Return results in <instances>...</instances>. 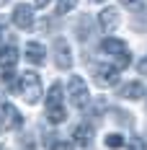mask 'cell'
Masks as SVG:
<instances>
[{
  "label": "cell",
  "instance_id": "6da1fadb",
  "mask_svg": "<svg viewBox=\"0 0 147 150\" xmlns=\"http://www.w3.org/2000/svg\"><path fill=\"white\" fill-rule=\"evenodd\" d=\"M67 96H70V104L75 109H85L90 104V93H88V83L80 78V75H72L70 78V86H67Z\"/></svg>",
  "mask_w": 147,
  "mask_h": 150
},
{
  "label": "cell",
  "instance_id": "7a4b0ae2",
  "mask_svg": "<svg viewBox=\"0 0 147 150\" xmlns=\"http://www.w3.org/2000/svg\"><path fill=\"white\" fill-rule=\"evenodd\" d=\"M21 96L26 98V104H39V98H41V80H39V75L34 70L21 75Z\"/></svg>",
  "mask_w": 147,
  "mask_h": 150
},
{
  "label": "cell",
  "instance_id": "3957f363",
  "mask_svg": "<svg viewBox=\"0 0 147 150\" xmlns=\"http://www.w3.org/2000/svg\"><path fill=\"white\" fill-rule=\"evenodd\" d=\"M101 49L106 54H111V57H116V67H127L129 62H132V54L127 52V44L121 42V39H114V36H108V39H103L101 42Z\"/></svg>",
  "mask_w": 147,
  "mask_h": 150
},
{
  "label": "cell",
  "instance_id": "277c9868",
  "mask_svg": "<svg viewBox=\"0 0 147 150\" xmlns=\"http://www.w3.org/2000/svg\"><path fill=\"white\" fill-rule=\"evenodd\" d=\"M98 23H101V29L106 31V34H111V31L119 29V23H121V16H119L116 8H103L101 13H98Z\"/></svg>",
  "mask_w": 147,
  "mask_h": 150
},
{
  "label": "cell",
  "instance_id": "5b68a950",
  "mask_svg": "<svg viewBox=\"0 0 147 150\" xmlns=\"http://www.w3.org/2000/svg\"><path fill=\"white\" fill-rule=\"evenodd\" d=\"M13 23L18 26V29H31L34 26V8L31 5H26V3H21V5H15L13 11Z\"/></svg>",
  "mask_w": 147,
  "mask_h": 150
},
{
  "label": "cell",
  "instance_id": "8992f818",
  "mask_svg": "<svg viewBox=\"0 0 147 150\" xmlns=\"http://www.w3.org/2000/svg\"><path fill=\"white\" fill-rule=\"evenodd\" d=\"M54 62H57L59 70L72 67V52H70V47H67L65 39H57V42H54Z\"/></svg>",
  "mask_w": 147,
  "mask_h": 150
},
{
  "label": "cell",
  "instance_id": "52a82bcc",
  "mask_svg": "<svg viewBox=\"0 0 147 150\" xmlns=\"http://www.w3.org/2000/svg\"><path fill=\"white\" fill-rule=\"evenodd\" d=\"M96 80H98V86H103V88L116 86L119 83V67L116 65H101L96 70Z\"/></svg>",
  "mask_w": 147,
  "mask_h": 150
},
{
  "label": "cell",
  "instance_id": "ba28073f",
  "mask_svg": "<svg viewBox=\"0 0 147 150\" xmlns=\"http://www.w3.org/2000/svg\"><path fill=\"white\" fill-rule=\"evenodd\" d=\"M0 114H3V124H5V129H18L21 124H23V119H21V114H18V109H15L13 104H3V109H0Z\"/></svg>",
  "mask_w": 147,
  "mask_h": 150
},
{
  "label": "cell",
  "instance_id": "9c48e42d",
  "mask_svg": "<svg viewBox=\"0 0 147 150\" xmlns=\"http://www.w3.org/2000/svg\"><path fill=\"white\" fill-rule=\"evenodd\" d=\"M15 62H18V49L11 47V44L3 47V49H0V67H3V70H13Z\"/></svg>",
  "mask_w": 147,
  "mask_h": 150
},
{
  "label": "cell",
  "instance_id": "30bf717a",
  "mask_svg": "<svg viewBox=\"0 0 147 150\" xmlns=\"http://www.w3.org/2000/svg\"><path fill=\"white\" fill-rule=\"evenodd\" d=\"M145 96V86L139 83V80H132V83H127L124 88H121V98H129V101H139Z\"/></svg>",
  "mask_w": 147,
  "mask_h": 150
},
{
  "label": "cell",
  "instance_id": "8fae6325",
  "mask_svg": "<svg viewBox=\"0 0 147 150\" xmlns=\"http://www.w3.org/2000/svg\"><path fill=\"white\" fill-rule=\"evenodd\" d=\"M44 54H46V49L39 44V42H29V44H26V60L29 62L41 65V62H44Z\"/></svg>",
  "mask_w": 147,
  "mask_h": 150
},
{
  "label": "cell",
  "instance_id": "7c38bea8",
  "mask_svg": "<svg viewBox=\"0 0 147 150\" xmlns=\"http://www.w3.org/2000/svg\"><path fill=\"white\" fill-rule=\"evenodd\" d=\"M90 140H93V129H90L88 124H80V127H75V132H72V142H75V145L85 148V145H90Z\"/></svg>",
  "mask_w": 147,
  "mask_h": 150
},
{
  "label": "cell",
  "instance_id": "4fadbf2b",
  "mask_svg": "<svg viewBox=\"0 0 147 150\" xmlns=\"http://www.w3.org/2000/svg\"><path fill=\"white\" fill-rule=\"evenodd\" d=\"M46 106H62V86L54 83L46 93Z\"/></svg>",
  "mask_w": 147,
  "mask_h": 150
},
{
  "label": "cell",
  "instance_id": "5bb4252c",
  "mask_svg": "<svg viewBox=\"0 0 147 150\" xmlns=\"http://www.w3.org/2000/svg\"><path fill=\"white\" fill-rule=\"evenodd\" d=\"M65 109L62 106H46V119L52 122V124H59V122H65Z\"/></svg>",
  "mask_w": 147,
  "mask_h": 150
},
{
  "label": "cell",
  "instance_id": "9a60e30c",
  "mask_svg": "<svg viewBox=\"0 0 147 150\" xmlns=\"http://www.w3.org/2000/svg\"><path fill=\"white\" fill-rule=\"evenodd\" d=\"M106 148H111V150H119V148H124V137L121 135H106Z\"/></svg>",
  "mask_w": 147,
  "mask_h": 150
},
{
  "label": "cell",
  "instance_id": "2e32d148",
  "mask_svg": "<svg viewBox=\"0 0 147 150\" xmlns=\"http://www.w3.org/2000/svg\"><path fill=\"white\" fill-rule=\"evenodd\" d=\"M75 5H77V0H59V3H57V13L59 16H62V13H70Z\"/></svg>",
  "mask_w": 147,
  "mask_h": 150
},
{
  "label": "cell",
  "instance_id": "e0dca14e",
  "mask_svg": "<svg viewBox=\"0 0 147 150\" xmlns=\"http://www.w3.org/2000/svg\"><path fill=\"white\" fill-rule=\"evenodd\" d=\"M121 5L129 8V11H142V8L147 5V0H121Z\"/></svg>",
  "mask_w": 147,
  "mask_h": 150
},
{
  "label": "cell",
  "instance_id": "ac0fdd59",
  "mask_svg": "<svg viewBox=\"0 0 147 150\" xmlns=\"http://www.w3.org/2000/svg\"><path fill=\"white\" fill-rule=\"evenodd\" d=\"M52 150H72L70 142H57V145H52Z\"/></svg>",
  "mask_w": 147,
  "mask_h": 150
},
{
  "label": "cell",
  "instance_id": "d6986e66",
  "mask_svg": "<svg viewBox=\"0 0 147 150\" xmlns=\"http://www.w3.org/2000/svg\"><path fill=\"white\" fill-rule=\"evenodd\" d=\"M137 70H139L142 75H147V57H142V60H139V65H137Z\"/></svg>",
  "mask_w": 147,
  "mask_h": 150
},
{
  "label": "cell",
  "instance_id": "ffe728a7",
  "mask_svg": "<svg viewBox=\"0 0 147 150\" xmlns=\"http://www.w3.org/2000/svg\"><path fill=\"white\" fill-rule=\"evenodd\" d=\"M49 3H52V0H36V3H34V5H36V8H46V5H49Z\"/></svg>",
  "mask_w": 147,
  "mask_h": 150
},
{
  "label": "cell",
  "instance_id": "44dd1931",
  "mask_svg": "<svg viewBox=\"0 0 147 150\" xmlns=\"http://www.w3.org/2000/svg\"><path fill=\"white\" fill-rule=\"evenodd\" d=\"M5 3H8V0H0V5H5Z\"/></svg>",
  "mask_w": 147,
  "mask_h": 150
},
{
  "label": "cell",
  "instance_id": "7402d4cb",
  "mask_svg": "<svg viewBox=\"0 0 147 150\" xmlns=\"http://www.w3.org/2000/svg\"><path fill=\"white\" fill-rule=\"evenodd\" d=\"M90 3H103V0H90Z\"/></svg>",
  "mask_w": 147,
  "mask_h": 150
},
{
  "label": "cell",
  "instance_id": "603a6c76",
  "mask_svg": "<svg viewBox=\"0 0 147 150\" xmlns=\"http://www.w3.org/2000/svg\"><path fill=\"white\" fill-rule=\"evenodd\" d=\"M0 150H3V145H0Z\"/></svg>",
  "mask_w": 147,
  "mask_h": 150
}]
</instances>
